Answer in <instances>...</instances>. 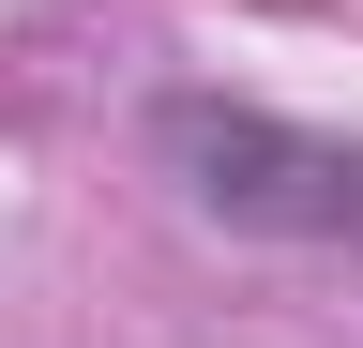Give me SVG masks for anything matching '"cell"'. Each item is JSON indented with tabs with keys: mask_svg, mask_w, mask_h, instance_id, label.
<instances>
[{
	"mask_svg": "<svg viewBox=\"0 0 363 348\" xmlns=\"http://www.w3.org/2000/svg\"><path fill=\"white\" fill-rule=\"evenodd\" d=\"M152 167L242 242H363V137L272 121L242 91H167L152 106Z\"/></svg>",
	"mask_w": 363,
	"mask_h": 348,
	"instance_id": "1",
	"label": "cell"
}]
</instances>
